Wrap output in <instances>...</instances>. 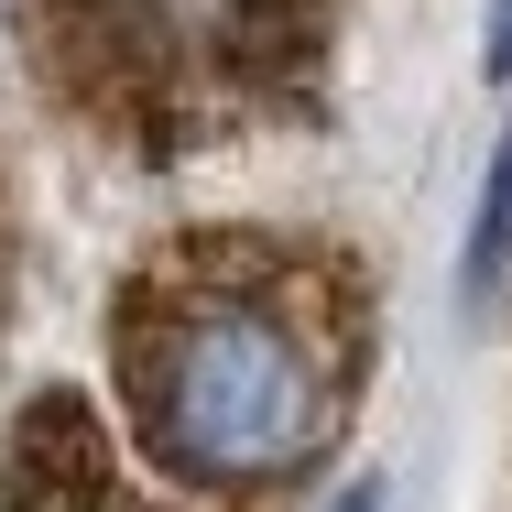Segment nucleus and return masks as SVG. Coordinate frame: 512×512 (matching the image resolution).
<instances>
[{
    "label": "nucleus",
    "instance_id": "2",
    "mask_svg": "<svg viewBox=\"0 0 512 512\" xmlns=\"http://www.w3.org/2000/svg\"><path fill=\"white\" fill-rule=\"evenodd\" d=\"M33 88L120 164H207L306 131L338 66V0H11Z\"/></svg>",
    "mask_w": 512,
    "mask_h": 512
},
{
    "label": "nucleus",
    "instance_id": "3",
    "mask_svg": "<svg viewBox=\"0 0 512 512\" xmlns=\"http://www.w3.org/2000/svg\"><path fill=\"white\" fill-rule=\"evenodd\" d=\"M0 512H207V502H175L88 393H33L0 447Z\"/></svg>",
    "mask_w": 512,
    "mask_h": 512
},
{
    "label": "nucleus",
    "instance_id": "4",
    "mask_svg": "<svg viewBox=\"0 0 512 512\" xmlns=\"http://www.w3.org/2000/svg\"><path fill=\"white\" fill-rule=\"evenodd\" d=\"M502 262H512V131L491 142V175H480V207H469L458 295H469V306H491V295H502Z\"/></svg>",
    "mask_w": 512,
    "mask_h": 512
},
{
    "label": "nucleus",
    "instance_id": "6",
    "mask_svg": "<svg viewBox=\"0 0 512 512\" xmlns=\"http://www.w3.org/2000/svg\"><path fill=\"white\" fill-rule=\"evenodd\" d=\"M316 512H382V480H338V491H327Z\"/></svg>",
    "mask_w": 512,
    "mask_h": 512
},
{
    "label": "nucleus",
    "instance_id": "1",
    "mask_svg": "<svg viewBox=\"0 0 512 512\" xmlns=\"http://www.w3.org/2000/svg\"><path fill=\"white\" fill-rule=\"evenodd\" d=\"M371 382V273L316 229H175L109 295L131 458L207 512H273L338 458Z\"/></svg>",
    "mask_w": 512,
    "mask_h": 512
},
{
    "label": "nucleus",
    "instance_id": "5",
    "mask_svg": "<svg viewBox=\"0 0 512 512\" xmlns=\"http://www.w3.org/2000/svg\"><path fill=\"white\" fill-rule=\"evenodd\" d=\"M480 66L512 77V0H491V22H480Z\"/></svg>",
    "mask_w": 512,
    "mask_h": 512
}]
</instances>
